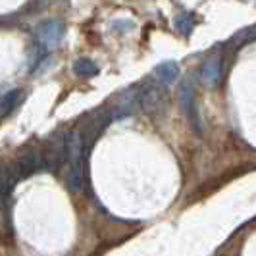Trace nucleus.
Instances as JSON below:
<instances>
[{"instance_id":"obj_1","label":"nucleus","mask_w":256,"mask_h":256,"mask_svg":"<svg viewBox=\"0 0 256 256\" xmlns=\"http://www.w3.org/2000/svg\"><path fill=\"white\" fill-rule=\"evenodd\" d=\"M112 120H114V118H112V110H94V112L87 114L79 122L77 131H79V135H81L83 150H85L87 156H89L94 141L100 137V133L108 128V124H110Z\"/></svg>"},{"instance_id":"obj_2","label":"nucleus","mask_w":256,"mask_h":256,"mask_svg":"<svg viewBox=\"0 0 256 256\" xmlns=\"http://www.w3.org/2000/svg\"><path fill=\"white\" fill-rule=\"evenodd\" d=\"M40 152H42V160H44V170L58 174L62 164L68 160V135L60 133V131L50 135L46 142L42 144Z\"/></svg>"},{"instance_id":"obj_3","label":"nucleus","mask_w":256,"mask_h":256,"mask_svg":"<svg viewBox=\"0 0 256 256\" xmlns=\"http://www.w3.org/2000/svg\"><path fill=\"white\" fill-rule=\"evenodd\" d=\"M139 106L148 116H156L164 112L168 106V89L166 83H144L139 89Z\"/></svg>"},{"instance_id":"obj_4","label":"nucleus","mask_w":256,"mask_h":256,"mask_svg":"<svg viewBox=\"0 0 256 256\" xmlns=\"http://www.w3.org/2000/svg\"><path fill=\"white\" fill-rule=\"evenodd\" d=\"M64 24L60 20H44L35 29V42L42 44L50 52L52 48H56L60 44V40L64 37Z\"/></svg>"},{"instance_id":"obj_5","label":"nucleus","mask_w":256,"mask_h":256,"mask_svg":"<svg viewBox=\"0 0 256 256\" xmlns=\"http://www.w3.org/2000/svg\"><path fill=\"white\" fill-rule=\"evenodd\" d=\"M18 170L22 180L31 178L33 174H37L40 170H44V160H42V152L40 150H24L18 158Z\"/></svg>"},{"instance_id":"obj_6","label":"nucleus","mask_w":256,"mask_h":256,"mask_svg":"<svg viewBox=\"0 0 256 256\" xmlns=\"http://www.w3.org/2000/svg\"><path fill=\"white\" fill-rule=\"evenodd\" d=\"M180 102L185 110V114L192 124V128L200 131V122H198V114H196V102H194V89L189 79H185L180 85Z\"/></svg>"},{"instance_id":"obj_7","label":"nucleus","mask_w":256,"mask_h":256,"mask_svg":"<svg viewBox=\"0 0 256 256\" xmlns=\"http://www.w3.org/2000/svg\"><path fill=\"white\" fill-rule=\"evenodd\" d=\"M139 104V89H128L118 96V100L112 106V118L114 120H122L133 114L135 106Z\"/></svg>"},{"instance_id":"obj_8","label":"nucleus","mask_w":256,"mask_h":256,"mask_svg":"<svg viewBox=\"0 0 256 256\" xmlns=\"http://www.w3.org/2000/svg\"><path fill=\"white\" fill-rule=\"evenodd\" d=\"M200 79L206 87L214 89L222 79V56L220 54H210L202 62V68H200Z\"/></svg>"},{"instance_id":"obj_9","label":"nucleus","mask_w":256,"mask_h":256,"mask_svg":"<svg viewBox=\"0 0 256 256\" xmlns=\"http://www.w3.org/2000/svg\"><path fill=\"white\" fill-rule=\"evenodd\" d=\"M154 76H156L158 81L170 85L180 77V64L174 62V60H166V62H162V64H158L154 68Z\"/></svg>"},{"instance_id":"obj_10","label":"nucleus","mask_w":256,"mask_h":256,"mask_svg":"<svg viewBox=\"0 0 256 256\" xmlns=\"http://www.w3.org/2000/svg\"><path fill=\"white\" fill-rule=\"evenodd\" d=\"M20 98H22V90L20 89H12L4 92L2 98H0V118H6V116L12 114L20 104Z\"/></svg>"},{"instance_id":"obj_11","label":"nucleus","mask_w":256,"mask_h":256,"mask_svg":"<svg viewBox=\"0 0 256 256\" xmlns=\"http://www.w3.org/2000/svg\"><path fill=\"white\" fill-rule=\"evenodd\" d=\"M74 72L81 77H92L98 74V66L94 64L90 58H79L74 64Z\"/></svg>"},{"instance_id":"obj_12","label":"nucleus","mask_w":256,"mask_h":256,"mask_svg":"<svg viewBox=\"0 0 256 256\" xmlns=\"http://www.w3.org/2000/svg\"><path fill=\"white\" fill-rule=\"evenodd\" d=\"M192 27H194V18H192V14L183 12L176 18V29L180 31L183 37H187V35L191 33Z\"/></svg>"},{"instance_id":"obj_13","label":"nucleus","mask_w":256,"mask_h":256,"mask_svg":"<svg viewBox=\"0 0 256 256\" xmlns=\"http://www.w3.org/2000/svg\"><path fill=\"white\" fill-rule=\"evenodd\" d=\"M256 38V26L252 27H246L243 31H239L235 37L231 38L230 42H233L235 46H239V44H244V42H248V40H254Z\"/></svg>"},{"instance_id":"obj_14","label":"nucleus","mask_w":256,"mask_h":256,"mask_svg":"<svg viewBox=\"0 0 256 256\" xmlns=\"http://www.w3.org/2000/svg\"><path fill=\"white\" fill-rule=\"evenodd\" d=\"M112 27H114L116 31H128V29H131L133 26V22H128V20H116L114 24H112Z\"/></svg>"}]
</instances>
